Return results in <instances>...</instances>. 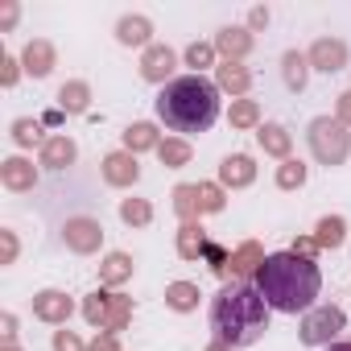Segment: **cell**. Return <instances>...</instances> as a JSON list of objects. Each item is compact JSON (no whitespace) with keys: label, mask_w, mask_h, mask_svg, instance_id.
Instances as JSON below:
<instances>
[{"label":"cell","mask_w":351,"mask_h":351,"mask_svg":"<svg viewBox=\"0 0 351 351\" xmlns=\"http://www.w3.org/2000/svg\"><path fill=\"white\" fill-rule=\"evenodd\" d=\"M248 25H252V29L269 25V13H265V9H252V13H248Z\"/></svg>","instance_id":"d590c367"},{"label":"cell","mask_w":351,"mask_h":351,"mask_svg":"<svg viewBox=\"0 0 351 351\" xmlns=\"http://www.w3.org/2000/svg\"><path fill=\"white\" fill-rule=\"evenodd\" d=\"M34 314L46 318V322H66L71 318V298L58 293V289H46V293L34 298Z\"/></svg>","instance_id":"7c38bea8"},{"label":"cell","mask_w":351,"mask_h":351,"mask_svg":"<svg viewBox=\"0 0 351 351\" xmlns=\"http://www.w3.org/2000/svg\"><path fill=\"white\" fill-rule=\"evenodd\" d=\"M219 178H223V186H248V182L256 178V165H252V157H244V153H236V157H223V165H219Z\"/></svg>","instance_id":"4fadbf2b"},{"label":"cell","mask_w":351,"mask_h":351,"mask_svg":"<svg viewBox=\"0 0 351 351\" xmlns=\"http://www.w3.org/2000/svg\"><path fill=\"white\" fill-rule=\"evenodd\" d=\"M215 50H219L228 62H240V58L252 50V34H248V29L228 25V29H219V34H215Z\"/></svg>","instance_id":"8fae6325"},{"label":"cell","mask_w":351,"mask_h":351,"mask_svg":"<svg viewBox=\"0 0 351 351\" xmlns=\"http://www.w3.org/2000/svg\"><path fill=\"white\" fill-rule=\"evenodd\" d=\"M99 277H104L108 285H120L124 277H132V261H128L124 252H112V256L104 261V269H99Z\"/></svg>","instance_id":"484cf974"},{"label":"cell","mask_w":351,"mask_h":351,"mask_svg":"<svg viewBox=\"0 0 351 351\" xmlns=\"http://www.w3.org/2000/svg\"><path fill=\"white\" fill-rule=\"evenodd\" d=\"M87 322L104 326V330H120L128 318V298H112V293H91L87 298Z\"/></svg>","instance_id":"8992f818"},{"label":"cell","mask_w":351,"mask_h":351,"mask_svg":"<svg viewBox=\"0 0 351 351\" xmlns=\"http://www.w3.org/2000/svg\"><path fill=\"white\" fill-rule=\"evenodd\" d=\"M310 149L322 165H343L347 149H351V132L339 116H318L310 120Z\"/></svg>","instance_id":"277c9868"},{"label":"cell","mask_w":351,"mask_h":351,"mask_svg":"<svg viewBox=\"0 0 351 351\" xmlns=\"http://www.w3.org/2000/svg\"><path fill=\"white\" fill-rule=\"evenodd\" d=\"M5 83H17V62L13 58H5Z\"/></svg>","instance_id":"8d00e7d4"},{"label":"cell","mask_w":351,"mask_h":351,"mask_svg":"<svg viewBox=\"0 0 351 351\" xmlns=\"http://www.w3.org/2000/svg\"><path fill=\"white\" fill-rule=\"evenodd\" d=\"M173 66H178V54H173L169 46H149L145 58H141V75L149 83H165L173 75Z\"/></svg>","instance_id":"9c48e42d"},{"label":"cell","mask_w":351,"mask_h":351,"mask_svg":"<svg viewBox=\"0 0 351 351\" xmlns=\"http://www.w3.org/2000/svg\"><path fill=\"white\" fill-rule=\"evenodd\" d=\"M178 252H182L186 261H195L199 252H207V240H203V228H199V223H186V228L178 232Z\"/></svg>","instance_id":"cb8c5ba5"},{"label":"cell","mask_w":351,"mask_h":351,"mask_svg":"<svg viewBox=\"0 0 351 351\" xmlns=\"http://www.w3.org/2000/svg\"><path fill=\"white\" fill-rule=\"evenodd\" d=\"M104 178H108L112 186H132V182L141 178V165H136L132 153H112V157L104 161Z\"/></svg>","instance_id":"30bf717a"},{"label":"cell","mask_w":351,"mask_h":351,"mask_svg":"<svg viewBox=\"0 0 351 351\" xmlns=\"http://www.w3.org/2000/svg\"><path fill=\"white\" fill-rule=\"evenodd\" d=\"M54 347H58V351H83V347H79V339H75V335H66V330H58V335H54Z\"/></svg>","instance_id":"836d02e7"},{"label":"cell","mask_w":351,"mask_h":351,"mask_svg":"<svg viewBox=\"0 0 351 351\" xmlns=\"http://www.w3.org/2000/svg\"><path fill=\"white\" fill-rule=\"evenodd\" d=\"M256 136H261V149H265V153H273V157H285V153H289V145H293V141H289V132H285L281 124H265Z\"/></svg>","instance_id":"ffe728a7"},{"label":"cell","mask_w":351,"mask_h":351,"mask_svg":"<svg viewBox=\"0 0 351 351\" xmlns=\"http://www.w3.org/2000/svg\"><path fill=\"white\" fill-rule=\"evenodd\" d=\"M13 141H17V145L42 141V124H38V120H17V124H13Z\"/></svg>","instance_id":"1f68e13d"},{"label":"cell","mask_w":351,"mask_h":351,"mask_svg":"<svg viewBox=\"0 0 351 351\" xmlns=\"http://www.w3.org/2000/svg\"><path fill=\"white\" fill-rule=\"evenodd\" d=\"M248 83H252V75H248V66H244V62H223V66H219V87H228V91L244 95V91H248Z\"/></svg>","instance_id":"d6986e66"},{"label":"cell","mask_w":351,"mask_h":351,"mask_svg":"<svg viewBox=\"0 0 351 351\" xmlns=\"http://www.w3.org/2000/svg\"><path fill=\"white\" fill-rule=\"evenodd\" d=\"M120 219H124V223H149V219H153V207H149L145 199H124V203H120Z\"/></svg>","instance_id":"f1b7e54d"},{"label":"cell","mask_w":351,"mask_h":351,"mask_svg":"<svg viewBox=\"0 0 351 351\" xmlns=\"http://www.w3.org/2000/svg\"><path fill=\"white\" fill-rule=\"evenodd\" d=\"M71 161H75V141H71V136H50V141L42 145V165L66 169Z\"/></svg>","instance_id":"2e32d148"},{"label":"cell","mask_w":351,"mask_h":351,"mask_svg":"<svg viewBox=\"0 0 351 351\" xmlns=\"http://www.w3.org/2000/svg\"><path fill=\"white\" fill-rule=\"evenodd\" d=\"M157 153H161L165 165H186V161H191V145H186V141H161Z\"/></svg>","instance_id":"83f0119b"},{"label":"cell","mask_w":351,"mask_h":351,"mask_svg":"<svg viewBox=\"0 0 351 351\" xmlns=\"http://www.w3.org/2000/svg\"><path fill=\"white\" fill-rule=\"evenodd\" d=\"M116 38H120V46H149L153 25H149V17H120L116 21Z\"/></svg>","instance_id":"9a60e30c"},{"label":"cell","mask_w":351,"mask_h":351,"mask_svg":"<svg viewBox=\"0 0 351 351\" xmlns=\"http://www.w3.org/2000/svg\"><path fill=\"white\" fill-rule=\"evenodd\" d=\"M281 75H285V87H289V91H302L306 79H310V58L298 54V50H289V54L281 58Z\"/></svg>","instance_id":"ac0fdd59"},{"label":"cell","mask_w":351,"mask_h":351,"mask_svg":"<svg viewBox=\"0 0 351 351\" xmlns=\"http://www.w3.org/2000/svg\"><path fill=\"white\" fill-rule=\"evenodd\" d=\"M306 58H310L314 71H326V75H330V71H343V66H347V42H339V38H318Z\"/></svg>","instance_id":"52a82bcc"},{"label":"cell","mask_w":351,"mask_h":351,"mask_svg":"<svg viewBox=\"0 0 351 351\" xmlns=\"http://www.w3.org/2000/svg\"><path fill=\"white\" fill-rule=\"evenodd\" d=\"M343 236H347V223H343L339 215H326V219H318V236H314V244H318V248H339Z\"/></svg>","instance_id":"44dd1931"},{"label":"cell","mask_w":351,"mask_h":351,"mask_svg":"<svg viewBox=\"0 0 351 351\" xmlns=\"http://www.w3.org/2000/svg\"><path fill=\"white\" fill-rule=\"evenodd\" d=\"M211 351H232V347H223V343H215V347H211Z\"/></svg>","instance_id":"60d3db41"},{"label":"cell","mask_w":351,"mask_h":351,"mask_svg":"<svg viewBox=\"0 0 351 351\" xmlns=\"http://www.w3.org/2000/svg\"><path fill=\"white\" fill-rule=\"evenodd\" d=\"M173 199H178V211L182 215L203 211V186H178V191H173Z\"/></svg>","instance_id":"f546056e"},{"label":"cell","mask_w":351,"mask_h":351,"mask_svg":"<svg viewBox=\"0 0 351 351\" xmlns=\"http://www.w3.org/2000/svg\"><path fill=\"white\" fill-rule=\"evenodd\" d=\"M256 120H261V108H256L252 99H236V104H232V124H236V128H252Z\"/></svg>","instance_id":"4dcf8cb0"},{"label":"cell","mask_w":351,"mask_h":351,"mask_svg":"<svg viewBox=\"0 0 351 351\" xmlns=\"http://www.w3.org/2000/svg\"><path fill=\"white\" fill-rule=\"evenodd\" d=\"M124 145H128V153H136V149H157L161 141H157V128L153 124H132L124 132Z\"/></svg>","instance_id":"d4e9b609"},{"label":"cell","mask_w":351,"mask_h":351,"mask_svg":"<svg viewBox=\"0 0 351 351\" xmlns=\"http://www.w3.org/2000/svg\"><path fill=\"white\" fill-rule=\"evenodd\" d=\"M165 298H169L173 310H195V306H199V285H191V281H173V285L165 289Z\"/></svg>","instance_id":"7402d4cb"},{"label":"cell","mask_w":351,"mask_h":351,"mask_svg":"<svg viewBox=\"0 0 351 351\" xmlns=\"http://www.w3.org/2000/svg\"><path fill=\"white\" fill-rule=\"evenodd\" d=\"M25 71L38 75V79H46L54 71V46L50 42H29L25 46Z\"/></svg>","instance_id":"e0dca14e"},{"label":"cell","mask_w":351,"mask_h":351,"mask_svg":"<svg viewBox=\"0 0 351 351\" xmlns=\"http://www.w3.org/2000/svg\"><path fill=\"white\" fill-rule=\"evenodd\" d=\"M339 120H343V124H351V91H347V95H339Z\"/></svg>","instance_id":"e575fe53"},{"label":"cell","mask_w":351,"mask_h":351,"mask_svg":"<svg viewBox=\"0 0 351 351\" xmlns=\"http://www.w3.org/2000/svg\"><path fill=\"white\" fill-rule=\"evenodd\" d=\"M157 120L173 132H207L219 120V83L203 79V75H182L169 79L157 95Z\"/></svg>","instance_id":"3957f363"},{"label":"cell","mask_w":351,"mask_h":351,"mask_svg":"<svg viewBox=\"0 0 351 351\" xmlns=\"http://www.w3.org/2000/svg\"><path fill=\"white\" fill-rule=\"evenodd\" d=\"M0 178H5V186H9V191H29V186L38 182V173H34V165H29V161L9 157L5 165H0Z\"/></svg>","instance_id":"5bb4252c"},{"label":"cell","mask_w":351,"mask_h":351,"mask_svg":"<svg viewBox=\"0 0 351 351\" xmlns=\"http://www.w3.org/2000/svg\"><path fill=\"white\" fill-rule=\"evenodd\" d=\"M211 330H215V343L223 347H252L269 330V302L261 298L256 285L232 281L211 302Z\"/></svg>","instance_id":"7a4b0ae2"},{"label":"cell","mask_w":351,"mask_h":351,"mask_svg":"<svg viewBox=\"0 0 351 351\" xmlns=\"http://www.w3.org/2000/svg\"><path fill=\"white\" fill-rule=\"evenodd\" d=\"M261 298L269 302V310H281V314H310L314 298L322 293V273L310 256H298V252H273L265 256V265L256 269V281Z\"/></svg>","instance_id":"6da1fadb"},{"label":"cell","mask_w":351,"mask_h":351,"mask_svg":"<svg viewBox=\"0 0 351 351\" xmlns=\"http://www.w3.org/2000/svg\"><path fill=\"white\" fill-rule=\"evenodd\" d=\"M87 99H91V87H87V83H66V87L58 91L62 112H87Z\"/></svg>","instance_id":"603a6c76"},{"label":"cell","mask_w":351,"mask_h":351,"mask_svg":"<svg viewBox=\"0 0 351 351\" xmlns=\"http://www.w3.org/2000/svg\"><path fill=\"white\" fill-rule=\"evenodd\" d=\"M95 351H116V343H112V339H104V343H95Z\"/></svg>","instance_id":"f35d334b"},{"label":"cell","mask_w":351,"mask_h":351,"mask_svg":"<svg viewBox=\"0 0 351 351\" xmlns=\"http://www.w3.org/2000/svg\"><path fill=\"white\" fill-rule=\"evenodd\" d=\"M326 351H351V343H330Z\"/></svg>","instance_id":"ab89813d"},{"label":"cell","mask_w":351,"mask_h":351,"mask_svg":"<svg viewBox=\"0 0 351 351\" xmlns=\"http://www.w3.org/2000/svg\"><path fill=\"white\" fill-rule=\"evenodd\" d=\"M211 58H215V46H203V42H195V46L186 50V62L195 66V75H199L203 66H211Z\"/></svg>","instance_id":"d6a6232c"},{"label":"cell","mask_w":351,"mask_h":351,"mask_svg":"<svg viewBox=\"0 0 351 351\" xmlns=\"http://www.w3.org/2000/svg\"><path fill=\"white\" fill-rule=\"evenodd\" d=\"M62 232H66V248H75V252H95L104 244V228L95 219H66Z\"/></svg>","instance_id":"ba28073f"},{"label":"cell","mask_w":351,"mask_h":351,"mask_svg":"<svg viewBox=\"0 0 351 351\" xmlns=\"http://www.w3.org/2000/svg\"><path fill=\"white\" fill-rule=\"evenodd\" d=\"M343 326H347V314H343L339 306H318V310H310V314L302 318V343H306V347H322V343L330 347Z\"/></svg>","instance_id":"5b68a950"},{"label":"cell","mask_w":351,"mask_h":351,"mask_svg":"<svg viewBox=\"0 0 351 351\" xmlns=\"http://www.w3.org/2000/svg\"><path fill=\"white\" fill-rule=\"evenodd\" d=\"M13 252H17V244H13V236L5 232V261H13Z\"/></svg>","instance_id":"74e56055"},{"label":"cell","mask_w":351,"mask_h":351,"mask_svg":"<svg viewBox=\"0 0 351 351\" xmlns=\"http://www.w3.org/2000/svg\"><path fill=\"white\" fill-rule=\"evenodd\" d=\"M302 182H306V165L293 161V157H285V165L277 169V186H281V191H298Z\"/></svg>","instance_id":"4316f807"}]
</instances>
